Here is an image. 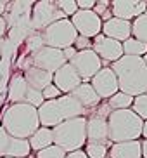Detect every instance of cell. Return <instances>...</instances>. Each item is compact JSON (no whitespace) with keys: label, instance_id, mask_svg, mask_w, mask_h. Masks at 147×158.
Instances as JSON below:
<instances>
[{"label":"cell","instance_id":"2e32d148","mask_svg":"<svg viewBox=\"0 0 147 158\" xmlns=\"http://www.w3.org/2000/svg\"><path fill=\"white\" fill-rule=\"evenodd\" d=\"M101 33L107 38H113L116 42L123 44L125 40H128L132 37V23L130 21H123L118 18H111L109 21L102 23Z\"/></svg>","mask_w":147,"mask_h":158},{"label":"cell","instance_id":"83f0119b","mask_svg":"<svg viewBox=\"0 0 147 158\" xmlns=\"http://www.w3.org/2000/svg\"><path fill=\"white\" fill-rule=\"evenodd\" d=\"M92 12H95V14L101 18L102 23L109 21V19L113 18V12H111V2L109 0H99V2H95Z\"/></svg>","mask_w":147,"mask_h":158},{"label":"cell","instance_id":"ac0fdd59","mask_svg":"<svg viewBox=\"0 0 147 158\" xmlns=\"http://www.w3.org/2000/svg\"><path fill=\"white\" fill-rule=\"evenodd\" d=\"M26 92H28V84H26V80H24L23 73L21 71L12 73L9 78V84H7L5 98L9 99L10 104H19V102H24Z\"/></svg>","mask_w":147,"mask_h":158},{"label":"cell","instance_id":"f1b7e54d","mask_svg":"<svg viewBox=\"0 0 147 158\" xmlns=\"http://www.w3.org/2000/svg\"><path fill=\"white\" fill-rule=\"evenodd\" d=\"M130 110L137 116H140L142 120H147V94L133 98V102H132V108Z\"/></svg>","mask_w":147,"mask_h":158},{"label":"cell","instance_id":"8992f818","mask_svg":"<svg viewBox=\"0 0 147 158\" xmlns=\"http://www.w3.org/2000/svg\"><path fill=\"white\" fill-rule=\"evenodd\" d=\"M40 35H42V40H43V45L54 47V49H59V51H64L68 47H73L74 40L78 37L74 26L71 24V21L68 18L52 23L43 31H40Z\"/></svg>","mask_w":147,"mask_h":158},{"label":"cell","instance_id":"30bf717a","mask_svg":"<svg viewBox=\"0 0 147 158\" xmlns=\"http://www.w3.org/2000/svg\"><path fill=\"white\" fill-rule=\"evenodd\" d=\"M92 51L102 61V68H104V64H113V63H116L118 59L123 57L121 42H116L113 38L104 37L102 33H99L97 37L92 38Z\"/></svg>","mask_w":147,"mask_h":158},{"label":"cell","instance_id":"52a82bcc","mask_svg":"<svg viewBox=\"0 0 147 158\" xmlns=\"http://www.w3.org/2000/svg\"><path fill=\"white\" fill-rule=\"evenodd\" d=\"M66 16L57 9L55 2L52 0H40V2H35L31 9V26L35 31H43L47 26H50L55 21H61L64 19Z\"/></svg>","mask_w":147,"mask_h":158},{"label":"cell","instance_id":"d4e9b609","mask_svg":"<svg viewBox=\"0 0 147 158\" xmlns=\"http://www.w3.org/2000/svg\"><path fill=\"white\" fill-rule=\"evenodd\" d=\"M132 102H133V98L120 92V90L107 99V104H109V108L113 111H116V110H130L132 108Z\"/></svg>","mask_w":147,"mask_h":158},{"label":"cell","instance_id":"f546056e","mask_svg":"<svg viewBox=\"0 0 147 158\" xmlns=\"http://www.w3.org/2000/svg\"><path fill=\"white\" fill-rule=\"evenodd\" d=\"M55 5H57V9H59L68 19L71 18L73 14H76V12H78L76 0H57V2H55Z\"/></svg>","mask_w":147,"mask_h":158},{"label":"cell","instance_id":"ba28073f","mask_svg":"<svg viewBox=\"0 0 147 158\" xmlns=\"http://www.w3.org/2000/svg\"><path fill=\"white\" fill-rule=\"evenodd\" d=\"M69 64L74 68L81 82L90 84L92 77L102 68V61L92 49H87V51H76L74 57L69 61Z\"/></svg>","mask_w":147,"mask_h":158},{"label":"cell","instance_id":"44dd1931","mask_svg":"<svg viewBox=\"0 0 147 158\" xmlns=\"http://www.w3.org/2000/svg\"><path fill=\"white\" fill-rule=\"evenodd\" d=\"M23 77L26 80V84L30 89H35V90H43L47 85L52 84V73L43 70H38L35 66H30L28 70L23 71Z\"/></svg>","mask_w":147,"mask_h":158},{"label":"cell","instance_id":"d590c367","mask_svg":"<svg viewBox=\"0 0 147 158\" xmlns=\"http://www.w3.org/2000/svg\"><path fill=\"white\" fill-rule=\"evenodd\" d=\"M62 54H64V59L69 63V61L74 57V54H76V49H74V47H68V49H64V51H62Z\"/></svg>","mask_w":147,"mask_h":158},{"label":"cell","instance_id":"7c38bea8","mask_svg":"<svg viewBox=\"0 0 147 158\" xmlns=\"http://www.w3.org/2000/svg\"><path fill=\"white\" fill-rule=\"evenodd\" d=\"M90 85L101 99H109L111 96L118 92V80H116L114 71L109 66H104L97 71L90 80Z\"/></svg>","mask_w":147,"mask_h":158},{"label":"cell","instance_id":"74e56055","mask_svg":"<svg viewBox=\"0 0 147 158\" xmlns=\"http://www.w3.org/2000/svg\"><path fill=\"white\" fill-rule=\"evenodd\" d=\"M5 33H7V26H5L4 18L0 16V38H4V37H5Z\"/></svg>","mask_w":147,"mask_h":158},{"label":"cell","instance_id":"5b68a950","mask_svg":"<svg viewBox=\"0 0 147 158\" xmlns=\"http://www.w3.org/2000/svg\"><path fill=\"white\" fill-rule=\"evenodd\" d=\"M85 127H87V116H76L55 125L54 129H50L54 144L59 146L64 153H73L81 149L87 143Z\"/></svg>","mask_w":147,"mask_h":158},{"label":"cell","instance_id":"cb8c5ba5","mask_svg":"<svg viewBox=\"0 0 147 158\" xmlns=\"http://www.w3.org/2000/svg\"><path fill=\"white\" fill-rule=\"evenodd\" d=\"M132 38L147 44V16L142 14L132 21Z\"/></svg>","mask_w":147,"mask_h":158},{"label":"cell","instance_id":"e575fe53","mask_svg":"<svg viewBox=\"0 0 147 158\" xmlns=\"http://www.w3.org/2000/svg\"><path fill=\"white\" fill-rule=\"evenodd\" d=\"M95 2L93 0H76V7L78 10H92Z\"/></svg>","mask_w":147,"mask_h":158},{"label":"cell","instance_id":"3957f363","mask_svg":"<svg viewBox=\"0 0 147 158\" xmlns=\"http://www.w3.org/2000/svg\"><path fill=\"white\" fill-rule=\"evenodd\" d=\"M37 111L40 127H47V129H54L55 125L66 120H71V118H76V116H87V111L71 94H62L57 99L43 101V104Z\"/></svg>","mask_w":147,"mask_h":158},{"label":"cell","instance_id":"603a6c76","mask_svg":"<svg viewBox=\"0 0 147 158\" xmlns=\"http://www.w3.org/2000/svg\"><path fill=\"white\" fill-rule=\"evenodd\" d=\"M123 47V56H133V57H144L147 54V44L138 42L135 38L130 37L128 40H125L121 44Z\"/></svg>","mask_w":147,"mask_h":158},{"label":"cell","instance_id":"9a60e30c","mask_svg":"<svg viewBox=\"0 0 147 158\" xmlns=\"http://www.w3.org/2000/svg\"><path fill=\"white\" fill-rule=\"evenodd\" d=\"M52 84L59 89L61 94H71L74 89L81 84V78L74 71L73 66L69 63H66L64 66H61L59 70L52 75Z\"/></svg>","mask_w":147,"mask_h":158},{"label":"cell","instance_id":"60d3db41","mask_svg":"<svg viewBox=\"0 0 147 158\" xmlns=\"http://www.w3.org/2000/svg\"><path fill=\"white\" fill-rule=\"evenodd\" d=\"M140 137L147 139V120H144V123H142V134H140Z\"/></svg>","mask_w":147,"mask_h":158},{"label":"cell","instance_id":"277c9868","mask_svg":"<svg viewBox=\"0 0 147 158\" xmlns=\"http://www.w3.org/2000/svg\"><path fill=\"white\" fill-rule=\"evenodd\" d=\"M144 120L132 110H116L107 116V139L111 144L138 141Z\"/></svg>","mask_w":147,"mask_h":158},{"label":"cell","instance_id":"7a4b0ae2","mask_svg":"<svg viewBox=\"0 0 147 158\" xmlns=\"http://www.w3.org/2000/svg\"><path fill=\"white\" fill-rule=\"evenodd\" d=\"M2 129L16 139H30V135L40 127L37 108L26 102L10 104L2 115Z\"/></svg>","mask_w":147,"mask_h":158},{"label":"cell","instance_id":"9c48e42d","mask_svg":"<svg viewBox=\"0 0 147 158\" xmlns=\"http://www.w3.org/2000/svg\"><path fill=\"white\" fill-rule=\"evenodd\" d=\"M30 59H31V66H35L38 70L49 71V73H52V75L59 70L61 66H64L66 63H68V61L64 59L62 51L54 49V47H47V45H43L40 51L31 54Z\"/></svg>","mask_w":147,"mask_h":158},{"label":"cell","instance_id":"1f68e13d","mask_svg":"<svg viewBox=\"0 0 147 158\" xmlns=\"http://www.w3.org/2000/svg\"><path fill=\"white\" fill-rule=\"evenodd\" d=\"M43 96H42V92L40 90H35V89H30L28 87V92H26V98H24V102L26 104H30V106H33V108H40L42 104H43Z\"/></svg>","mask_w":147,"mask_h":158},{"label":"cell","instance_id":"4fadbf2b","mask_svg":"<svg viewBox=\"0 0 147 158\" xmlns=\"http://www.w3.org/2000/svg\"><path fill=\"white\" fill-rule=\"evenodd\" d=\"M147 9V2L142 0H113L111 2V12L113 18L123 19V21H133L135 18L142 16Z\"/></svg>","mask_w":147,"mask_h":158},{"label":"cell","instance_id":"f35d334b","mask_svg":"<svg viewBox=\"0 0 147 158\" xmlns=\"http://www.w3.org/2000/svg\"><path fill=\"white\" fill-rule=\"evenodd\" d=\"M140 153H142V158H147V139L140 141Z\"/></svg>","mask_w":147,"mask_h":158},{"label":"cell","instance_id":"836d02e7","mask_svg":"<svg viewBox=\"0 0 147 158\" xmlns=\"http://www.w3.org/2000/svg\"><path fill=\"white\" fill-rule=\"evenodd\" d=\"M74 49L76 51H87V49H92V40L90 38H85V37H76V40H74Z\"/></svg>","mask_w":147,"mask_h":158},{"label":"cell","instance_id":"8d00e7d4","mask_svg":"<svg viewBox=\"0 0 147 158\" xmlns=\"http://www.w3.org/2000/svg\"><path fill=\"white\" fill-rule=\"evenodd\" d=\"M64 158H88V156L85 155L83 149H78V151H73V153H66Z\"/></svg>","mask_w":147,"mask_h":158},{"label":"cell","instance_id":"ee69618b","mask_svg":"<svg viewBox=\"0 0 147 158\" xmlns=\"http://www.w3.org/2000/svg\"><path fill=\"white\" fill-rule=\"evenodd\" d=\"M5 158H7V156H5Z\"/></svg>","mask_w":147,"mask_h":158},{"label":"cell","instance_id":"7bdbcfd3","mask_svg":"<svg viewBox=\"0 0 147 158\" xmlns=\"http://www.w3.org/2000/svg\"><path fill=\"white\" fill-rule=\"evenodd\" d=\"M142 59H144V63H145V66H147V54H145V56L142 57Z\"/></svg>","mask_w":147,"mask_h":158},{"label":"cell","instance_id":"484cf974","mask_svg":"<svg viewBox=\"0 0 147 158\" xmlns=\"http://www.w3.org/2000/svg\"><path fill=\"white\" fill-rule=\"evenodd\" d=\"M109 146L101 143H85V155L88 158H107Z\"/></svg>","mask_w":147,"mask_h":158},{"label":"cell","instance_id":"5bb4252c","mask_svg":"<svg viewBox=\"0 0 147 158\" xmlns=\"http://www.w3.org/2000/svg\"><path fill=\"white\" fill-rule=\"evenodd\" d=\"M87 143H101L111 146L109 139H107V118L99 116L97 113L90 111L87 115Z\"/></svg>","mask_w":147,"mask_h":158},{"label":"cell","instance_id":"d6986e66","mask_svg":"<svg viewBox=\"0 0 147 158\" xmlns=\"http://www.w3.org/2000/svg\"><path fill=\"white\" fill-rule=\"evenodd\" d=\"M71 96L81 104V108L87 113L90 111V110H93V108H97L99 106V102H101V98L95 94V90L92 89V85L85 84V82H81L78 87L74 89L73 92H71Z\"/></svg>","mask_w":147,"mask_h":158},{"label":"cell","instance_id":"6da1fadb","mask_svg":"<svg viewBox=\"0 0 147 158\" xmlns=\"http://www.w3.org/2000/svg\"><path fill=\"white\" fill-rule=\"evenodd\" d=\"M118 80V90L137 98L147 94V66L142 57L123 56L109 66Z\"/></svg>","mask_w":147,"mask_h":158},{"label":"cell","instance_id":"e0dca14e","mask_svg":"<svg viewBox=\"0 0 147 158\" xmlns=\"http://www.w3.org/2000/svg\"><path fill=\"white\" fill-rule=\"evenodd\" d=\"M31 0H16V2H7V9H5V14L2 16L5 21V26L7 30L12 26L18 19H21L23 16H31V9H33Z\"/></svg>","mask_w":147,"mask_h":158},{"label":"cell","instance_id":"ffe728a7","mask_svg":"<svg viewBox=\"0 0 147 158\" xmlns=\"http://www.w3.org/2000/svg\"><path fill=\"white\" fill-rule=\"evenodd\" d=\"M107 158H142L140 153V141H126L116 143L109 146Z\"/></svg>","mask_w":147,"mask_h":158},{"label":"cell","instance_id":"d6a6232c","mask_svg":"<svg viewBox=\"0 0 147 158\" xmlns=\"http://www.w3.org/2000/svg\"><path fill=\"white\" fill-rule=\"evenodd\" d=\"M42 96H43V99H45V101H52V99L61 98L62 94H61V90L55 87L54 84H50V85H47V87L42 90Z\"/></svg>","mask_w":147,"mask_h":158},{"label":"cell","instance_id":"ab89813d","mask_svg":"<svg viewBox=\"0 0 147 158\" xmlns=\"http://www.w3.org/2000/svg\"><path fill=\"white\" fill-rule=\"evenodd\" d=\"M5 9H7V2L5 0H0V16L5 14Z\"/></svg>","mask_w":147,"mask_h":158},{"label":"cell","instance_id":"b9f144b4","mask_svg":"<svg viewBox=\"0 0 147 158\" xmlns=\"http://www.w3.org/2000/svg\"><path fill=\"white\" fill-rule=\"evenodd\" d=\"M2 44H4V38H0V57H2Z\"/></svg>","mask_w":147,"mask_h":158},{"label":"cell","instance_id":"4dcf8cb0","mask_svg":"<svg viewBox=\"0 0 147 158\" xmlns=\"http://www.w3.org/2000/svg\"><path fill=\"white\" fill-rule=\"evenodd\" d=\"M64 156H66V153L59 146H55V144H50V146L40 149L37 153V158H64Z\"/></svg>","mask_w":147,"mask_h":158},{"label":"cell","instance_id":"7402d4cb","mask_svg":"<svg viewBox=\"0 0 147 158\" xmlns=\"http://www.w3.org/2000/svg\"><path fill=\"white\" fill-rule=\"evenodd\" d=\"M28 144H30V149L31 151H40V149L47 148L54 144V139H52V130L47 129V127H38L28 139Z\"/></svg>","mask_w":147,"mask_h":158},{"label":"cell","instance_id":"8fae6325","mask_svg":"<svg viewBox=\"0 0 147 158\" xmlns=\"http://www.w3.org/2000/svg\"><path fill=\"white\" fill-rule=\"evenodd\" d=\"M69 21H71V24L74 26V30H76V33L80 37L90 38V40L93 37H97L102 28L101 18L95 12H92V10H78L76 14H73L69 18Z\"/></svg>","mask_w":147,"mask_h":158},{"label":"cell","instance_id":"4316f807","mask_svg":"<svg viewBox=\"0 0 147 158\" xmlns=\"http://www.w3.org/2000/svg\"><path fill=\"white\" fill-rule=\"evenodd\" d=\"M24 52L23 54H26L28 56V52H30V56L31 54H35L37 51H40L42 47H43V40H42V35L38 31H35V33H31L30 37L24 40Z\"/></svg>","mask_w":147,"mask_h":158}]
</instances>
